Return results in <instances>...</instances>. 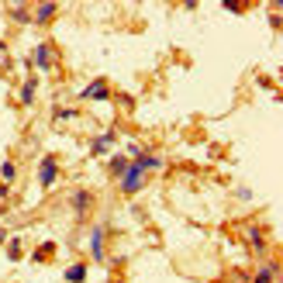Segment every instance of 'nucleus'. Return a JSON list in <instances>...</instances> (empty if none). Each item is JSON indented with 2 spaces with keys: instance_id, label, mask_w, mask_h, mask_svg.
Wrapping results in <instances>:
<instances>
[{
  "instance_id": "1",
  "label": "nucleus",
  "mask_w": 283,
  "mask_h": 283,
  "mask_svg": "<svg viewBox=\"0 0 283 283\" xmlns=\"http://www.w3.org/2000/svg\"><path fill=\"white\" fill-rule=\"evenodd\" d=\"M56 176H59L56 159H52V155H45V159H42V166H38V187H42V190L52 187V183H56Z\"/></svg>"
},
{
  "instance_id": "2",
  "label": "nucleus",
  "mask_w": 283,
  "mask_h": 283,
  "mask_svg": "<svg viewBox=\"0 0 283 283\" xmlns=\"http://www.w3.org/2000/svg\"><path fill=\"white\" fill-rule=\"evenodd\" d=\"M142 187H145V173L132 163V166H128V173L121 176V190H125V193H135V190H142Z\"/></svg>"
},
{
  "instance_id": "3",
  "label": "nucleus",
  "mask_w": 283,
  "mask_h": 283,
  "mask_svg": "<svg viewBox=\"0 0 283 283\" xmlns=\"http://www.w3.org/2000/svg\"><path fill=\"white\" fill-rule=\"evenodd\" d=\"M79 97H83V100H107V97H111V90H107V79H94V83H90V87H87Z\"/></svg>"
},
{
  "instance_id": "4",
  "label": "nucleus",
  "mask_w": 283,
  "mask_h": 283,
  "mask_svg": "<svg viewBox=\"0 0 283 283\" xmlns=\"http://www.w3.org/2000/svg\"><path fill=\"white\" fill-rule=\"evenodd\" d=\"M114 142H117V132H111V128H107L104 135H97L94 142H90V152H94V155H104V152L111 149Z\"/></svg>"
},
{
  "instance_id": "5",
  "label": "nucleus",
  "mask_w": 283,
  "mask_h": 283,
  "mask_svg": "<svg viewBox=\"0 0 283 283\" xmlns=\"http://www.w3.org/2000/svg\"><path fill=\"white\" fill-rule=\"evenodd\" d=\"M90 256H94V263H104V228H94V235H90Z\"/></svg>"
},
{
  "instance_id": "6",
  "label": "nucleus",
  "mask_w": 283,
  "mask_h": 283,
  "mask_svg": "<svg viewBox=\"0 0 283 283\" xmlns=\"http://www.w3.org/2000/svg\"><path fill=\"white\" fill-rule=\"evenodd\" d=\"M135 166H138L142 173H152V170H163V159H159V155H152V152H142V155L135 159Z\"/></svg>"
},
{
  "instance_id": "7",
  "label": "nucleus",
  "mask_w": 283,
  "mask_h": 283,
  "mask_svg": "<svg viewBox=\"0 0 283 283\" xmlns=\"http://www.w3.org/2000/svg\"><path fill=\"white\" fill-rule=\"evenodd\" d=\"M35 66L42 69V73L52 69V45H38L35 49Z\"/></svg>"
},
{
  "instance_id": "8",
  "label": "nucleus",
  "mask_w": 283,
  "mask_h": 283,
  "mask_svg": "<svg viewBox=\"0 0 283 283\" xmlns=\"http://www.w3.org/2000/svg\"><path fill=\"white\" fill-rule=\"evenodd\" d=\"M69 204H73V208L79 211V214H83V211H90V204H94V197H90L87 190H76L73 197H69Z\"/></svg>"
},
{
  "instance_id": "9",
  "label": "nucleus",
  "mask_w": 283,
  "mask_h": 283,
  "mask_svg": "<svg viewBox=\"0 0 283 283\" xmlns=\"http://www.w3.org/2000/svg\"><path fill=\"white\" fill-rule=\"evenodd\" d=\"M87 280V263H73L66 269V283H83Z\"/></svg>"
},
{
  "instance_id": "10",
  "label": "nucleus",
  "mask_w": 283,
  "mask_h": 283,
  "mask_svg": "<svg viewBox=\"0 0 283 283\" xmlns=\"http://www.w3.org/2000/svg\"><path fill=\"white\" fill-rule=\"evenodd\" d=\"M52 18H56V4H52V0H45V4L35 11V21H38V24H45V21H52Z\"/></svg>"
},
{
  "instance_id": "11",
  "label": "nucleus",
  "mask_w": 283,
  "mask_h": 283,
  "mask_svg": "<svg viewBox=\"0 0 283 283\" xmlns=\"http://www.w3.org/2000/svg\"><path fill=\"white\" fill-rule=\"evenodd\" d=\"M246 238L252 242V249H259V252L266 249V238H263V231H259L256 225H249V228H246Z\"/></svg>"
},
{
  "instance_id": "12",
  "label": "nucleus",
  "mask_w": 283,
  "mask_h": 283,
  "mask_svg": "<svg viewBox=\"0 0 283 283\" xmlns=\"http://www.w3.org/2000/svg\"><path fill=\"white\" fill-rule=\"evenodd\" d=\"M128 166H132V163H128V155H114V159H111V173H114V176H125Z\"/></svg>"
},
{
  "instance_id": "13",
  "label": "nucleus",
  "mask_w": 283,
  "mask_h": 283,
  "mask_svg": "<svg viewBox=\"0 0 283 283\" xmlns=\"http://www.w3.org/2000/svg\"><path fill=\"white\" fill-rule=\"evenodd\" d=\"M35 87H38V79H24V87H21V104H31V100H35Z\"/></svg>"
},
{
  "instance_id": "14",
  "label": "nucleus",
  "mask_w": 283,
  "mask_h": 283,
  "mask_svg": "<svg viewBox=\"0 0 283 283\" xmlns=\"http://www.w3.org/2000/svg\"><path fill=\"white\" fill-rule=\"evenodd\" d=\"M273 280H276V266H263L256 273V283H273Z\"/></svg>"
},
{
  "instance_id": "15",
  "label": "nucleus",
  "mask_w": 283,
  "mask_h": 283,
  "mask_svg": "<svg viewBox=\"0 0 283 283\" xmlns=\"http://www.w3.org/2000/svg\"><path fill=\"white\" fill-rule=\"evenodd\" d=\"M79 111H73V107H59V111H52V121H73Z\"/></svg>"
},
{
  "instance_id": "16",
  "label": "nucleus",
  "mask_w": 283,
  "mask_h": 283,
  "mask_svg": "<svg viewBox=\"0 0 283 283\" xmlns=\"http://www.w3.org/2000/svg\"><path fill=\"white\" fill-rule=\"evenodd\" d=\"M0 176H4V183H11V180L18 176V166H14V163H4V166H0Z\"/></svg>"
},
{
  "instance_id": "17",
  "label": "nucleus",
  "mask_w": 283,
  "mask_h": 283,
  "mask_svg": "<svg viewBox=\"0 0 283 283\" xmlns=\"http://www.w3.org/2000/svg\"><path fill=\"white\" fill-rule=\"evenodd\" d=\"M11 14H14V21H28V18H31V14H28V7H21V4L11 7Z\"/></svg>"
},
{
  "instance_id": "18",
  "label": "nucleus",
  "mask_w": 283,
  "mask_h": 283,
  "mask_svg": "<svg viewBox=\"0 0 283 283\" xmlns=\"http://www.w3.org/2000/svg\"><path fill=\"white\" fill-rule=\"evenodd\" d=\"M49 252H52V242H45V246H42V249H38V252H35V263H42V259H45Z\"/></svg>"
},
{
  "instance_id": "19",
  "label": "nucleus",
  "mask_w": 283,
  "mask_h": 283,
  "mask_svg": "<svg viewBox=\"0 0 283 283\" xmlns=\"http://www.w3.org/2000/svg\"><path fill=\"white\" fill-rule=\"evenodd\" d=\"M7 256H11V259H21V242H18V238L11 242V249H7Z\"/></svg>"
},
{
  "instance_id": "20",
  "label": "nucleus",
  "mask_w": 283,
  "mask_h": 283,
  "mask_svg": "<svg viewBox=\"0 0 283 283\" xmlns=\"http://www.w3.org/2000/svg\"><path fill=\"white\" fill-rule=\"evenodd\" d=\"M128 155H132V159H138V155H142V145H135V142H132V145H128Z\"/></svg>"
},
{
  "instance_id": "21",
  "label": "nucleus",
  "mask_w": 283,
  "mask_h": 283,
  "mask_svg": "<svg viewBox=\"0 0 283 283\" xmlns=\"http://www.w3.org/2000/svg\"><path fill=\"white\" fill-rule=\"evenodd\" d=\"M4 52H7V45H4V42H0V56H4Z\"/></svg>"
}]
</instances>
